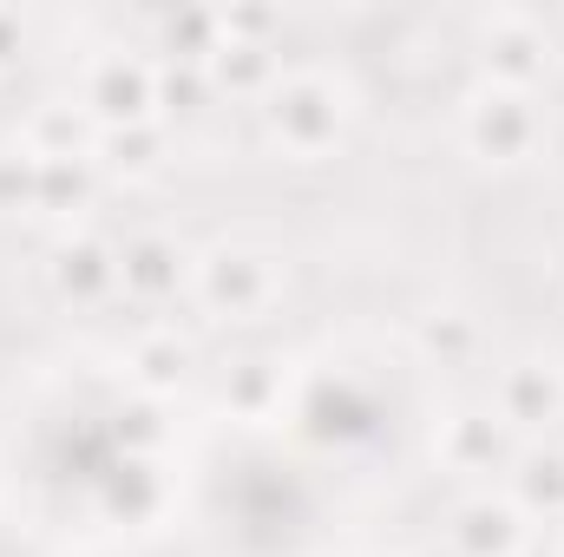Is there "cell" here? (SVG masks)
Segmentation results:
<instances>
[{
  "instance_id": "8",
  "label": "cell",
  "mask_w": 564,
  "mask_h": 557,
  "mask_svg": "<svg viewBox=\"0 0 564 557\" xmlns=\"http://www.w3.org/2000/svg\"><path fill=\"white\" fill-rule=\"evenodd\" d=\"M446 545H453V557H519L525 551V512L512 499L479 492V499H466L453 512Z\"/></svg>"
},
{
  "instance_id": "14",
  "label": "cell",
  "mask_w": 564,
  "mask_h": 557,
  "mask_svg": "<svg viewBox=\"0 0 564 557\" xmlns=\"http://www.w3.org/2000/svg\"><path fill=\"white\" fill-rule=\"evenodd\" d=\"M86 190H93V157H40V190H33L40 210H73L86 204Z\"/></svg>"
},
{
  "instance_id": "13",
  "label": "cell",
  "mask_w": 564,
  "mask_h": 557,
  "mask_svg": "<svg viewBox=\"0 0 564 557\" xmlns=\"http://www.w3.org/2000/svg\"><path fill=\"white\" fill-rule=\"evenodd\" d=\"M224 407H237L243 419H270L282 407V381L270 361H237L224 374Z\"/></svg>"
},
{
  "instance_id": "18",
  "label": "cell",
  "mask_w": 564,
  "mask_h": 557,
  "mask_svg": "<svg viewBox=\"0 0 564 557\" xmlns=\"http://www.w3.org/2000/svg\"><path fill=\"white\" fill-rule=\"evenodd\" d=\"M106 164H119V171H144L151 157H158V125L144 119V125H119V132H106Z\"/></svg>"
},
{
  "instance_id": "1",
  "label": "cell",
  "mask_w": 564,
  "mask_h": 557,
  "mask_svg": "<svg viewBox=\"0 0 564 557\" xmlns=\"http://www.w3.org/2000/svg\"><path fill=\"white\" fill-rule=\"evenodd\" d=\"M263 119H270V139H276L282 151L322 157L328 144L341 139V92H335V79H322V73H289V79L270 86Z\"/></svg>"
},
{
  "instance_id": "7",
  "label": "cell",
  "mask_w": 564,
  "mask_h": 557,
  "mask_svg": "<svg viewBox=\"0 0 564 557\" xmlns=\"http://www.w3.org/2000/svg\"><path fill=\"white\" fill-rule=\"evenodd\" d=\"M479 46H486L479 59H486V73H492V86H512V92H525V86L552 66V40H545V26H539L532 13H492Z\"/></svg>"
},
{
  "instance_id": "11",
  "label": "cell",
  "mask_w": 564,
  "mask_h": 557,
  "mask_svg": "<svg viewBox=\"0 0 564 557\" xmlns=\"http://www.w3.org/2000/svg\"><path fill=\"white\" fill-rule=\"evenodd\" d=\"M506 479H512V505L525 518H564V452L558 446H519Z\"/></svg>"
},
{
  "instance_id": "15",
  "label": "cell",
  "mask_w": 564,
  "mask_h": 557,
  "mask_svg": "<svg viewBox=\"0 0 564 557\" xmlns=\"http://www.w3.org/2000/svg\"><path fill=\"white\" fill-rule=\"evenodd\" d=\"M184 361H191V348H184L171 328H151L139 348H132V368H139V381L151 387V394H158V387H171V381L184 374Z\"/></svg>"
},
{
  "instance_id": "4",
  "label": "cell",
  "mask_w": 564,
  "mask_h": 557,
  "mask_svg": "<svg viewBox=\"0 0 564 557\" xmlns=\"http://www.w3.org/2000/svg\"><path fill=\"white\" fill-rule=\"evenodd\" d=\"M433 452L446 472H466V479H492V472H512L519 459V433L492 407H453V414L433 426Z\"/></svg>"
},
{
  "instance_id": "9",
  "label": "cell",
  "mask_w": 564,
  "mask_h": 557,
  "mask_svg": "<svg viewBox=\"0 0 564 557\" xmlns=\"http://www.w3.org/2000/svg\"><path fill=\"white\" fill-rule=\"evenodd\" d=\"M46 276H53V288H59L66 302H99V295L119 288V250H106L99 237H66V243L53 250Z\"/></svg>"
},
{
  "instance_id": "16",
  "label": "cell",
  "mask_w": 564,
  "mask_h": 557,
  "mask_svg": "<svg viewBox=\"0 0 564 557\" xmlns=\"http://www.w3.org/2000/svg\"><path fill=\"white\" fill-rule=\"evenodd\" d=\"M33 157H86L79 151V112L73 106H40L33 112V132H26Z\"/></svg>"
},
{
  "instance_id": "5",
  "label": "cell",
  "mask_w": 564,
  "mask_h": 557,
  "mask_svg": "<svg viewBox=\"0 0 564 557\" xmlns=\"http://www.w3.org/2000/svg\"><path fill=\"white\" fill-rule=\"evenodd\" d=\"M492 414L512 433H545L564 419V368L552 354H512L492 381Z\"/></svg>"
},
{
  "instance_id": "12",
  "label": "cell",
  "mask_w": 564,
  "mask_h": 557,
  "mask_svg": "<svg viewBox=\"0 0 564 557\" xmlns=\"http://www.w3.org/2000/svg\"><path fill=\"white\" fill-rule=\"evenodd\" d=\"M204 73H210L217 86H230V92H263V86H276V53H270V40H237V33H224L217 53L204 59Z\"/></svg>"
},
{
  "instance_id": "17",
  "label": "cell",
  "mask_w": 564,
  "mask_h": 557,
  "mask_svg": "<svg viewBox=\"0 0 564 557\" xmlns=\"http://www.w3.org/2000/svg\"><path fill=\"white\" fill-rule=\"evenodd\" d=\"M421 348L440 354V361H466V354L479 348V328H473V315H459V308H433L421 321Z\"/></svg>"
},
{
  "instance_id": "2",
  "label": "cell",
  "mask_w": 564,
  "mask_h": 557,
  "mask_svg": "<svg viewBox=\"0 0 564 557\" xmlns=\"http://www.w3.org/2000/svg\"><path fill=\"white\" fill-rule=\"evenodd\" d=\"M282 295V270L263 250H210L197 263V302L224 321H250Z\"/></svg>"
},
{
  "instance_id": "19",
  "label": "cell",
  "mask_w": 564,
  "mask_h": 557,
  "mask_svg": "<svg viewBox=\"0 0 564 557\" xmlns=\"http://www.w3.org/2000/svg\"><path fill=\"white\" fill-rule=\"evenodd\" d=\"M33 190H40V157L0 151V204H33Z\"/></svg>"
},
{
  "instance_id": "6",
  "label": "cell",
  "mask_w": 564,
  "mask_h": 557,
  "mask_svg": "<svg viewBox=\"0 0 564 557\" xmlns=\"http://www.w3.org/2000/svg\"><path fill=\"white\" fill-rule=\"evenodd\" d=\"M79 106H86L106 132H119V125H144L151 106H158V66L126 59V53H99V59L86 66Z\"/></svg>"
},
{
  "instance_id": "10",
  "label": "cell",
  "mask_w": 564,
  "mask_h": 557,
  "mask_svg": "<svg viewBox=\"0 0 564 557\" xmlns=\"http://www.w3.org/2000/svg\"><path fill=\"white\" fill-rule=\"evenodd\" d=\"M184 276H191V270H184V250H177L171 237H151V230H144V237H132V243L119 250V282H126L139 302H164V295H177Z\"/></svg>"
},
{
  "instance_id": "3",
  "label": "cell",
  "mask_w": 564,
  "mask_h": 557,
  "mask_svg": "<svg viewBox=\"0 0 564 557\" xmlns=\"http://www.w3.org/2000/svg\"><path fill=\"white\" fill-rule=\"evenodd\" d=\"M459 132H466V144H473L479 157H492V164H519V157H532V144H539V106H532V92L486 86V92L466 99Z\"/></svg>"
},
{
  "instance_id": "20",
  "label": "cell",
  "mask_w": 564,
  "mask_h": 557,
  "mask_svg": "<svg viewBox=\"0 0 564 557\" xmlns=\"http://www.w3.org/2000/svg\"><path fill=\"white\" fill-rule=\"evenodd\" d=\"M13 40H20V20H13V13H0V66L13 59Z\"/></svg>"
}]
</instances>
